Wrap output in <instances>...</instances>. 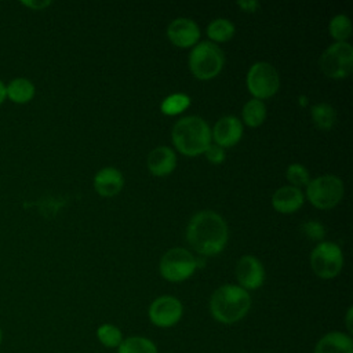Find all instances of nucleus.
I'll use <instances>...</instances> for the list:
<instances>
[{"label": "nucleus", "mask_w": 353, "mask_h": 353, "mask_svg": "<svg viewBox=\"0 0 353 353\" xmlns=\"http://www.w3.org/2000/svg\"><path fill=\"white\" fill-rule=\"evenodd\" d=\"M186 239L190 247L200 255H216L226 245L228 225L219 214L204 210L189 221Z\"/></svg>", "instance_id": "nucleus-1"}, {"label": "nucleus", "mask_w": 353, "mask_h": 353, "mask_svg": "<svg viewBox=\"0 0 353 353\" xmlns=\"http://www.w3.org/2000/svg\"><path fill=\"white\" fill-rule=\"evenodd\" d=\"M251 307L248 291L236 284H223L210 298V313L222 324H234L244 319Z\"/></svg>", "instance_id": "nucleus-2"}, {"label": "nucleus", "mask_w": 353, "mask_h": 353, "mask_svg": "<svg viewBox=\"0 0 353 353\" xmlns=\"http://www.w3.org/2000/svg\"><path fill=\"white\" fill-rule=\"evenodd\" d=\"M172 142L185 156H197L205 152L211 143L208 124L199 116H186L172 127Z\"/></svg>", "instance_id": "nucleus-3"}, {"label": "nucleus", "mask_w": 353, "mask_h": 353, "mask_svg": "<svg viewBox=\"0 0 353 353\" xmlns=\"http://www.w3.org/2000/svg\"><path fill=\"white\" fill-rule=\"evenodd\" d=\"M223 62V51L211 41L196 44L189 55V68L199 80L215 77L222 70Z\"/></svg>", "instance_id": "nucleus-4"}, {"label": "nucleus", "mask_w": 353, "mask_h": 353, "mask_svg": "<svg viewBox=\"0 0 353 353\" xmlns=\"http://www.w3.org/2000/svg\"><path fill=\"white\" fill-rule=\"evenodd\" d=\"M306 196L309 201L320 210L332 208L343 196V182L332 174L317 176L306 185Z\"/></svg>", "instance_id": "nucleus-5"}, {"label": "nucleus", "mask_w": 353, "mask_h": 353, "mask_svg": "<svg viewBox=\"0 0 353 353\" xmlns=\"http://www.w3.org/2000/svg\"><path fill=\"white\" fill-rule=\"evenodd\" d=\"M320 69L331 79H345L353 66V47L346 41L331 44L320 57Z\"/></svg>", "instance_id": "nucleus-6"}, {"label": "nucleus", "mask_w": 353, "mask_h": 353, "mask_svg": "<svg viewBox=\"0 0 353 353\" xmlns=\"http://www.w3.org/2000/svg\"><path fill=\"white\" fill-rule=\"evenodd\" d=\"M310 266L320 279H334L339 274L343 266L341 247L331 241L317 244L310 254Z\"/></svg>", "instance_id": "nucleus-7"}, {"label": "nucleus", "mask_w": 353, "mask_h": 353, "mask_svg": "<svg viewBox=\"0 0 353 353\" xmlns=\"http://www.w3.org/2000/svg\"><path fill=\"white\" fill-rule=\"evenodd\" d=\"M196 268L197 263L194 256L185 248H171L160 261V273L171 283H179L189 279Z\"/></svg>", "instance_id": "nucleus-8"}, {"label": "nucleus", "mask_w": 353, "mask_h": 353, "mask_svg": "<svg viewBox=\"0 0 353 353\" xmlns=\"http://www.w3.org/2000/svg\"><path fill=\"white\" fill-rule=\"evenodd\" d=\"M279 85V73L270 63L256 62L250 68L247 73V87L255 99H265L274 95Z\"/></svg>", "instance_id": "nucleus-9"}, {"label": "nucleus", "mask_w": 353, "mask_h": 353, "mask_svg": "<svg viewBox=\"0 0 353 353\" xmlns=\"http://www.w3.org/2000/svg\"><path fill=\"white\" fill-rule=\"evenodd\" d=\"M183 314L182 302L172 295L156 298L148 309L150 323L159 328H171L179 323Z\"/></svg>", "instance_id": "nucleus-10"}, {"label": "nucleus", "mask_w": 353, "mask_h": 353, "mask_svg": "<svg viewBox=\"0 0 353 353\" xmlns=\"http://www.w3.org/2000/svg\"><path fill=\"white\" fill-rule=\"evenodd\" d=\"M236 277L239 280V285L245 291L256 290L265 281V270L255 256L244 255L236 265Z\"/></svg>", "instance_id": "nucleus-11"}, {"label": "nucleus", "mask_w": 353, "mask_h": 353, "mask_svg": "<svg viewBox=\"0 0 353 353\" xmlns=\"http://www.w3.org/2000/svg\"><path fill=\"white\" fill-rule=\"evenodd\" d=\"M167 36L176 47H192L200 37V29L194 21L189 18H176L170 22Z\"/></svg>", "instance_id": "nucleus-12"}, {"label": "nucleus", "mask_w": 353, "mask_h": 353, "mask_svg": "<svg viewBox=\"0 0 353 353\" xmlns=\"http://www.w3.org/2000/svg\"><path fill=\"white\" fill-rule=\"evenodd\" d=\"M243 135L241 121L236 116L221 117L212 130L215 143L221 148H229L236 145Z\"/></svg>", "instance_id": "nucleus-13"}, {"label": "nucleus", "mask_w": 353, "mask_h": 353, "mask_svg": "<svg viewBox=\"0 0 353 353\" xmlns=\"http://www.w3.org/2000/svg\"><path fill=\"white\" fill-rule=\"evenodd\" d=\"M313 353H353V338L349 332L330 331L316 342Z\"/></svg>", "instance_id": "nucleus-14"}, {"label": "nucleus", "mask_w": 353, "mask_h": 353, "mask_svg": "<svg viewBox=\"0 0 353 353\" xmlns=\"http://www.w3.org/2000/svg\"><path fill=\"white\" fill-rule=\"evenodd\" d=\"M303 194L299 188L281 186L272 196V205L281 214H291L299 210L303 204Z\"/></svg>", "instance_id": "nucleus-15"}, {"label": "nucleus", "mask_w": 353, "mask_h": 353, "mask_svg": "<svg viewBox=\"0 0 353 353\" xmlns=\"http://www.w3.org/2000/svg\"><path fill=\"white\" fill-rule=\"evenodd\" d=\"M123 185V174L113 167H105L99 170L94 178V188L97 193L103 197H112L117 194L121 190Z\"/></svg>", "instance_id": "nucleus-16"}, {"label": "nucleus", "mask_w": 353, "mask_h": 353, "mask_svg": "<svg viewBox=\"0 0 353 353\" xmlns=\"http://www.w3.org/2000/svg\"><path fill=\"white\" fill-rule=\"evenodd\" d=\"M176 165V156L168 146H159L148 156V168L156 176H164L174 171Z\"/></svg>", "instance_id": "nucleus-17"}, {"label": "nucleus", "mask_w": 353, "mask_h": 353, "mask_svg": "<svg viewBox=\"0 0 353 353\" xmlns=\"http://www.w3.org/2000/svg\"><path fill=\"white\" fill-rule=\"evenodd\" d=\"M6 95L14 103H28L34 97V85L25 77H17L6 85Z\"/></svg>", "instance_id": "nucleus-18"}, {"label": "nucleus", "mask_w": 353, "mask_h": 353, "mask_svg": "<svg viewBox=\"0 0 353 353\" xmlns=\"http://www.w3.org/2000/svg\"><path fill=\"white\" fill-rule=\"evenodd\" d=\"M116 350L117 353H159L156 343L143 335L125 336Z\"/></svg>", "instance_id": "nucleus-19"}, {"label": "nucleus", "mask_w": 353, "mask_h": 353, "mask_svg": "<svg viewBox=\"0 0 353 353\" xmlns=\"http://www.w3.org/2000/svg\"><path fill=\"white\" fill-rule=\"evenodd\" d=\"M95 335H97V339L99 341V343L103 345L105 347H109V349H117V346L124 339V335H123L121 330L117 325L110 324V323L101 324L97 328Z\"/></svg>", "instance_id": "nucleus-20"}, {"label": "nucleus", "mask_w": 353, "mask_h": 353, "mask_svg": "<svg viewBox=\"0 0 353 353\" xmlns=\"http://www.w3.org/2000/svg\"><path fill=\"white\" fill-rule=\"evenodd\" d=\"M312 119L317 128L330 130L336 121V112L328 103H317L312 106Z\"/></svg>", "instance_id": "nucleus-21"}, {"label": "nucleus", "mask_w": 353, "mask_h": 353, "mask_svg": "<svg viewBox=\"0 0 353 353\" xmlns=\"http://www.w3.org/2000/svg\"><path fill=\"white\" fill-rule=\"evenodd\" d=\"M233 34H234V25L229 19H225V18L214 19L207 28V36L212 41L223 43V41L230 40L233 37Z\"/></svg>", "instance_id": "nucleus-22"}, {"label": "nucleus", "mask_w": 353, "mask_h": 353, "mask_svg": "<svg viewBox=\"0 0 353 353\" xmlns=\"http://www.w3.org/2000/svg\"><path fill=\"white\" fill-rule=\"evenodd\" d=\"M266 117V108L261 99H250L243 108V120L250 127H258Z\"/></svg>", "instance_id": "nucleus-23"}, {"label": "nucleus", "mask_w": 353, "mask_h": 353, "mask_svg": "<svg viewBox=\"0 0 353 353\" xmlns=\"http://www.w3.org/2000/svg\"><path fill=\"white\" fill-rule=\"evenodd\" d=\"M189 105H190V98L186 94L176 92L164 98L160 105V109L167 116H175L182 113Z\"/></svg>", "instance_id": "nucleus-24"}, {"label": "nucleus", "mask_w": 353, "mask_h": 353, "mask_svg": "<svg viewBox=\"0 0 353 353\" xmlns=\"http://www.w3.org/2000/svg\"><path fill=\"white\" fill-rule=\"evenodd\" d=\"M352 33V23L350 19L343 15H335L331 22H330V34L336 40V41H345L346 39L350 37Z\"/></svg>", "instance_id": "nucleus-25"}, {"label": "nucleus", "mask_w": 353, "mask_h": 353, "mask_svg": "<svg viewBox=\"0 0 353 353\" xmlns=\"http://www.w3.org/2000/svg\"><path fill=\"white\" fill-rule=\"evenodd\" d=\"M285 175H287V179L292 183L291 186H295V188L306 186L310 181L307 170L302 164H298V163L290 164L288 168H287Z\"/></svg>", "instance_id": "nucleus-26"}, {"label": "nucleus", "mask_w": 353, "mask_h": 353, "mask_svg": "<svg viewBox=\"0 0 353 353\" xmlns=\"http://www.w3.org/2000/svg\"><path fill=\"white\" fill-rule=\"evenodd\" d=\"M301 232L312 240H323L325 234L324 226L317 221H306L301 225Z\"/></svg>", "instance_id": "nucleus-27"}, {"label": "nucleus", "mask_w": 353, "mask_h": 353, "mask_svg": "<svg viewBox=\"0 0 353 353\" xmlns=\"http://www.w3.org/2000/svg\"><path fill=\"white\" fill-rule=\"evenodd\" d=\"M205 157L208 161H211L212 164H221L225 160V150L223 148L218 146L216 143H210L208 148L204 152Z\"/></svg>", "instance_id": "nucleus-28"}, {"label": "nucleus", "mask_w": 353, "mask_h": 353, "mask_svg": "<svg viewBox=\"0 0 353 353\" xmlns=\"http://www.w3.org/2000/svg\"><path fill=\"white\" fill-rule=\"evenodd\" d=\"M237 6L241 7L244 11L254 12L259 8V3L256 0H250V1H237Z\"/></svg>", "instance_id": "nucleus-29"}, {"label": "nucleus", "mask_w": 353, "mask_h": 353, "mask_svg": "<svg viewBox=\"0 0 353 353\" xmlns=\"http://www.w3.org/2000/svg\"><path fill=\"white\" fill-rule=\"evenodd\" d=\"M22 4L25 6V7H28V8H32V10H36V11H39V10H43V8H46V7H48L50 4H51V1H22Z\"/></svg>", "instance_id": "nucleus-30"}, {"label": "nucleus", "mask_w": 353, "mask_h": 353, "mask_svg": "<svg viewBox=\"0 0 353 353\" xmlns=\"http://www.w3.org/2000/svg\"><path fill=\"white\" fill-rule=\"evenodd\" d=\"M352 317H353V307L349 306L347 307V312H346V316H345V324H346V328L349 331V334L352 335V331H353V321H352Z\"/></svg>", "instance_id": "nucleus-31"}, {"label": "nucleus", "mask_w": 353, "mask_h": 353, "mask_svg": "<svg viewBox=\"0 0 353 353\" xmlns=\"http://www.w3.org/2000/svg\"><path fill=\"white\" fill-rule=\"evenodd\" d=\"M6 84L0 80V105L4 102V99H6Z\"/></svg>", "instance_id": "nucleus-32"}, {"label": "nucleus", "mask_w": 353, "mask_h": 353, "mask_svg": "<svg viewBox=\"0 0 353 353\" xmlns=\"http://www.w3.org/2000/svg\"><path fill=\"white\" fill-rule=\"evenodd\" d=\"M1 342H3V331L0 328V345H1Z\"/></svg>", "instance_id": "nucleus-33"}, {"label": "nucleus", "mask_w": 353, "mask_h": 353, "mask_svg": "<svg viewBox=\"0 0 353 353\" xmlns=\"http://www.w3.org/2000/svg\"><path fill=\"white\" fill-rule=\"evenodd\" d=\"M265 353H270V352H265Z\"/></svg>", "instance_id": "nucleus-34"}]
</instances>
